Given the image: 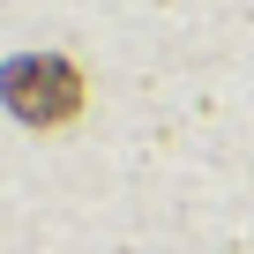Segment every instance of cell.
<instances>
[{"mask_svg": "<svg viewBox=\"0 0 254 254\" xmlns=\"http://www.w3.org/2000/svg\"><path fill=\"white\" fill-rule=\"evenodd\" d=\"M0 97H8L15 120H30V127H67V120L82 112V75H75V60H60V53L8 60V67H0Z\"/></svg>", "mask_w": 254, "mask_h": 254, "instance_id": "6da1fadb", "label": "cell"}]
</instances>
